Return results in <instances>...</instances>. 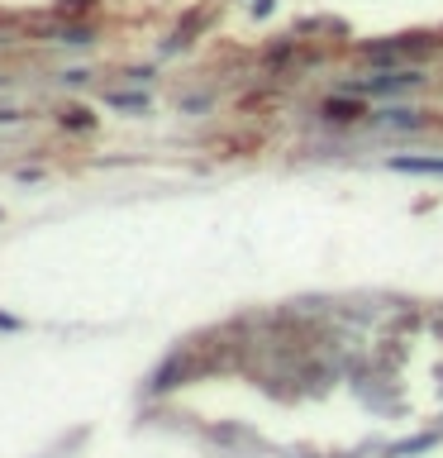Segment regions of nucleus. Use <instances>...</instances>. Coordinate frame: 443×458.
I'll return each instance as SVG.
<instances>
[{
    "mask_svg": "<svg viewBox=\"0 0 443 458\" xmlns=\"http://www.w3.org/2000/svg\"><path fill=\"white\" fill-rule=\"evenodd\" d=\"M357 114H363V106H348V100H324V120L329 124H343V120H357Z\"/></svg>",
    "mask_w": 443,
    "mask_h": 458,
    "instance_id": "obj_1",
    "label": "nucleus"
},
{
    "mask_svg": "<svg viewBox=\"0 0 443 458\" xmlns=\"http://www.w3.org/2000/svg\"><path fill=\"white\" fill-rule=\"evenodd\" d=\"M57 120H63V129H91V124H96V114L86 110V106H67L63 114H57Z\"/></svg>",
    "mask_w": 443,
    "mask_h": 458,
    "instance_id": "obj_2",
    "label": "nucleus"
},
{
    "mask_svg": "<svg viewBox=\"0 0 443 458\" xmlns=\"http://www.w3.org/2000/svg\"><path fill=\"white\" fill-rule=\"evenodd\" d=\"M110 106H124V110H143V106H148V100H143V96H124V91H114V96H110Z\"/></svg>",
    "mask_w": 443,
    "mask_h": 458,
    "instance_id": "obj_3",
    "label": "nucleus"
},
{
    "mask_svg": "<svg viewBox=\"0 0 443 458\" xmlns=\"http://www.w3.org/2000/svg\"><path fill=\"white\" fill-rule=\"evenodd\" d=\"M405 172H443V163H424V157H405V163H396Z\"/></svg>",
    "mask_w": 443,
    "mask_h": 458,
    "instance_id": "obj_4",
    "label": "nucleus"
},
{
    "mask_svg": "<svg viewBox=\"0 0 443 458\" xmlns=\"http://www.w3.org/2000/svg\"><path fill=\"white\" fill-rule=\"evenodd\" d=\"M24 120V110H14V106H0V124H20Z\"/></svg>",
    "mask_w": 443,
    "mask_h": 458,
    "instance_id": "obj_5",
    "label": "nucleus"
},
{
    "mask_svg": "<svg viewBox=\"0 0 443 458\" xmlns=\"http://www.w3.org/2000/svg\"><path fill=\"white\" fill-rule=\"evenodd\" d=\"M14 325H20V320H10V315H0V329H14Z\"/></svg>",
    "mask_w": 443,
    "mask_h": 458,
    "instance_id": "obj_6",
    "label": "nucleus"
}]
</instances>
